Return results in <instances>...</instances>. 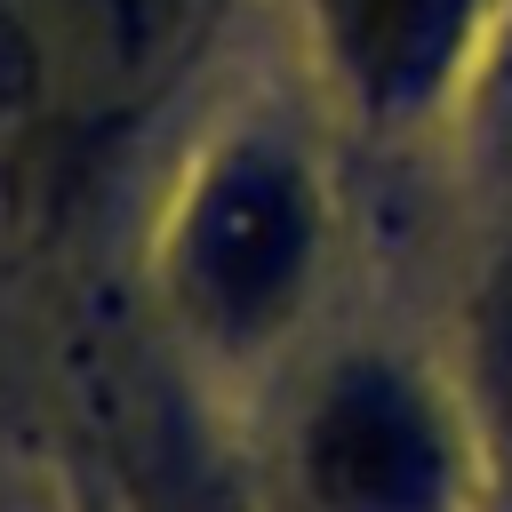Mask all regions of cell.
<instances>
[{
	"label": "cell",
	"instance_id": "obj_1",
	"mask_svg": "<svg viewBox=\"0 0 512 512\" xmlns=\"http://www.w3.org/2000/svg\"><path fill=\"white\" fill-rule=\"evenodd\" d=\"M184 16L192 0H16L32 96L64 112L128 104L184 40Z\"/></svg>",
	"mask_w": 512,
	"mask_h": 512
},
{
	"label": "cell",
	"instance_id": "obj_2",
	"mask_svg": "<svg viewBox=\"0 0 512 512\" xmlns=\"http://www.w3.org/2000/svg\"><path fill=\"white\" fill-rule=\"evenodd\" d=\"M304 264V208L296 184L272 168H232L208 184L184 232V280L216 320H264Z\"/></svg>",
	"mask_w": 512,
	"mask_h": 512
},
{
	"label": "cell",
	"instance_id": "obj_3",
	"mask_svg": "<svg viewBox=\"0 0 512 512\" xmlns=\"http://www.w3.org/2000/svg\"><path fill=\"white\" fill-rule=\"evenodd\" d=\"M416 472H424V432L392 392H344L312 432V480L352 512L400 504Z\"/></svg>",
	"mask_w": 512,
	"mask_h": 512
},
{
	"label": "cell",
	"instance_id": "obj_4",
	"mask_svg": "<svg viewBox=\"0 0 512 512\" xmlns=\"http://www.w3.org/2000/svg\"><path fill=\"white\" fill-rule=\"evenodd\" d=\"M336 48L368 80H408L456 24V0H328Z\"/></svg>",
	"mask_w": 512,
	"mask_h": 512
}]
</instances>
